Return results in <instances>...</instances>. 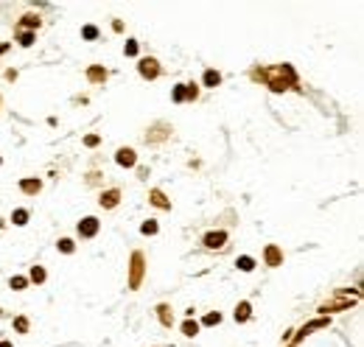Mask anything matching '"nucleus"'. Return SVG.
Segmentation results:
<instances>
[{
    "label": "nucleus",
    "mask_w": 364,
    "mask_h": 347,
    "mask_svg": "<svg viewBox=\"0 0 364 347\" xmlns=\"http://www.w3.org/2000/svg\"><path fill=\"white\" fill-rule=\"evenodd\" d=\"M115 160H118V165H126V168H132L137 163V157H135V151H132V148H118Z\"/></svg>",
    "instance_id": "obj_4"
},
{
    "label": "nucleus",
    "mask_w": 364,
    "mask_h": 347,
    "mask_svg": "<svg viewBox=\"0 0 364 347\" xmlns=\"http://www.w3.org/2000/svg\"><path fill=\"white\" fill-rule=\"evenodd\" d=\"M238 269L241 272H252V269H255V260H252V257H238Z\"/></svg>",
    "instance_id": "obj_13"
},
{
    "label": "nucleus",
    "mask_w": 364,
    "mask_h": 347,
    "mask_svg": "<svg viewBox=\"0 0 364 347\" xmlns=\"http://www.w3.org/2000/svg\"><path fill=\"white\" fill-rule=\"evenodd\" d=\"M140 230H143L146 235H154V233H157V221H143V227H140Z\"/></svg>",
    "instance_id": "obj_21"
},
{
    "label": "nucleus",
    "mask_w": 364,
    "mask_h": 347,
    "mask_svg": "<svg viewBox=\"0 0 364 347\" xmlns=\"http://www.w3.org/2000/svg\"><path fill=\"white\" fill-rule=\"evenodd\" d=\"M59 249H62V252H73V241H70V238H62V241H59Z\"/></svg>",
    "instance_id": "obj_25"
},
{
    "label": "nucleus",
    "mask_w": 364,
    "mask_h": 347,
    "mask_svg": "<svg viewBox=\"0 0 364 347\" xmlns=\"http://www.w3.org/2000/svg\"><path fill=\"white\" fill-rule=\"evenodd\" d=\"M84 143H87V146H98V137H95V134H87V140H84Z\"/></svg>",
    "instance_id": "obj_30"
},
{
    "label": "nucleus",
    "mask_w": 364,
    "mask_h": 347,
    "mask_svg": "<svg viewBox=\"0 0 364 347\" xmlns=\"http://www.w3.org/2000/svg\"><path fill=\"white\" fill-rule=\"evenodd\" d=\"M25 283H28L25 277H12V289H17V291H20V289H25Z\"/></svg>",
    "instance_id": "obj_26"
},
{
    "label": "nucleus",
    "mask_w": 364,
    "mask_h": 347,
    "mask_svg": "<svg viewBox=\"0 0 364 347\" xmlns=\"http://www.w3.org/2000/svg\"><path fill=\"white\" fill-rule=\"evenodd\" d=\"M118 199H121V190H107V193H104L101 196V207H115V204H118Z\"/></svg>",
    "instance_id": "obj_6"
},
{
    "label": "nucleus",
    "mask_w": 364,
    "mask_h": 347,
    "mask_svg": "<svg viewBox=\"0 0 364 347\" xmlns=\"http://www.w3.org/2000/svg\"><path fill=\"white\" fill-rule=\"evenodd\" d=\"M137 70H140V76H146V78H157L160 76V67H157L154 59H140Z\"/></svg>",
    "instance_id": "obj_2"
},
{
    "label": "nucleus",
    "mask_w": 364,
    "mask_h": 347,
    "mask_svg": "<svg viewBox=\"0 0 364 347\" xmlns=\"http://www.w3.org/2000/svg\"><path fill=\"white\" fill-rule=\"evenodd\" d=\"M317 328H328V319H314L311 325H306V328H303V333H308V330H317Z\"/></svg>",
    "instance_id": "obj_16"
},
{
    "label": "nucleus",
    "mask_w": 364,
    "mask_h": 347,
    "mask_svg": "<svg viewBox=\"0 0 364 347\" xmlns=\"http://www.w3.org/2000/svg\"><path fill=\"white\" fill-rule=\"evenodd\" d=\"M31 42H34V34H23V37H20V45H25V48Z\"/></svg>",
    "instance_id": "obj_28"
},
{
    "label": "nucleus",
    "mask_w": 364,
    "mask_h": 347,
    "mask_svg": "<svg viewBox=\"0 0 364 347\" xmlns=\"http://www.w3.org/2000/svg\"><path fill=\"white\" fill-rule=\"evenodd\" d=\"M95 233H98V219H92V216H90V219H84V221L79 224V235H81V238H92Z\"/></svg>",
    "instance_id": "obj_3"
},
{
    "label": "nucleus",
    "mask_w": 364,
    "mask_h": 347,
    "mask_svg": "<svg viewBox=\"0 0 364 347\" xmlns=\"http://www.w3.org/2000/svg\"><path fill=\"white\" fill-rule=\"evenodd\" d=\"M140 280H143V255H140V252H135V255H132V280H129V286H132V289H137V286H140Z\"/></svg>",
    "instance_id": "obj_1"
},
{
    "label": "nucleus",
    "mask_w": 364,
    "mask_h": 347,
    "mask_svg": "<svg viewBox=\"0 0 364 347\" xmlns=\"http://www.w3.org/2000/svg\"><path fill=\"white\" fill-rule=\"evenodd\" d=\"M224 241H227V233H207L205 235V246L207 249H218V246H224Z\"/></svg>",
    "instance_id": "obj_5"
},
{
    "label": "nucleus",
    "mask_w": 364,
    "mask_h": 347,
    "mask_svg": "<svg viewBox=\"0 0 364 347\" xmlns=\"http://www.w3.org/2000/svg\"><path fill=\"white\" fill-rule=\"evenodd\" d=\"M31 280H34V283H42V280H45V269L34 266V269H31Z\"/></svg>",
    "instance_id": "obj_17"
},
{
    "label": "nucleus",
    "mask_w": 364,
    "mask_h": 347,
    "mask_svg": "<svg viewBox=\"0 0 364 347\" xmlns=\"http://www.w3.org/2000/svg\"><path fill=\"white\" fill-rule=\"evenodd\" d=\"M14 328H17L20 333H28V319H25V316H17V319H14Z\"/></svg>",
    "instance_id": "obj_19"
},
{
    "label": "nucleus",
    "mask_w": 364,
    "mask_h": 347,
    "mask_svg": "<svg viewBox=\"0 0 364 347\" xmlns=\"http://www.w3.org/2000/svg\"><path fill=\"white\" fill-rule=\"evenodd\" d=\"M350 302L347 300H339V302H330V305H322V311H330V308H347Z\"/></svg>",
    "instance_id": "obj_24"
},
{
    "label": "nucleus",
    "mask_w": 364,
    "mask_h": 347,
    "mask_svg": "<svg viewBox=\"0 0 364 347\" xmlns=\"http://www.w3.org/2000/svg\"><path fill=\"white\" fill-rule=\"evenodd\" d=\"M20 188H23L25 193H36L42 185H39V179H23V182H20Z\"/></svg>",
    "instance_id": "obj_8"
},
{
    "label": "nucleus",
    "mask_w": 364,
    "mask_h": 347,
    "mask_svg": "<svg viewBox=\"0 0 364 347\" xmlns=\"http://www.w3.org/2000/svg\"><path fill=\"white\" fill-rule=\"evenodd\" d=\"M151 204H157V207H171L168 199L163 196V190H151Z\"/></svg>",
    "instance_id": "obj_10"
},
{
    "label": "nucleus",
    "mask_w": 364,
    "mask_h": 347,
    "mask_svg": "<svg viewBox=\"0 0 364 347\" xmlns=\"http://www.w3.org/2000/svg\"><path fill=\"white\" fill-rule=\"evenodd\" d=\"M157 311H160V322H163V325H171V313H168V305H160Z\"/></svg>",
    "instance_id": "obj_18"
},
{
    "label": "nucleus",
    "mask_w": 364,
    "mask_h": 347,
    "mask_svg": "<svg viewBox=\"0 0 364 347\" xmlns=\"http://www.w3.org/2000/svg\"><path fill=\"white\" fill-rule=\"evenodd\" d=\"M84 37H87V39H95V37H98V28H95V25H84Z\"/></svg>",
    "instance_id": "obj_22"
},
{
    "label": "nucleus",
    "mask_w": 364,
    "mask_h": 347,
    "mask_svg": "<svg viewBox=\"0 0 364 347\" xmlns=\"http://www.w3.org/2000/svg\"><path fill=\"white\" fill-rule=\"evenodd\" d=\"M182 333H185V336H196V333H199V322H194V319L182 322Z\"/></svg>",
    "instance_id": "obj_11"
},
{
    "label": "nucleus",
    "mask_w": 364,
    "mask_h": 347,
    "mask_svg": "<svg viewBox=\"0 0 364 347\" xmlns=\"http://www.w3.org/2000/svg\"><path fill=\"white\" fill-rule=\"evenodd\" d=\"M12 221L17 224V227H23L25 221H28V213L25 210H14V216H12Z\"/></svg>",
    "instance_id": "obj_15"
},
{
    "label": "nucleus",
    "mask_w": 364,
    "mask_h": 347,
    "mask_svg": "<svg viewBox=\"0 0 364 347\" xmlns=\"http://www.w3.org/2000/svg\"><path fill=\"white\" fill-rule=\"evenodd\" d=\"M0 347H12V345H9V342H0Z\"/></svg>",
    "instance_id": "obj_31"
},
{
    "label": "nucleus",
    "mask_w": 364,
    "mask_h": 347,
    "mask_svg": "<svg viewBox=\"0 0 364 347\" xmlns=\"http://www.w3.org/2000/svg\"><path fill=\"white\" fill-rule=\"evenodd\" d=\"M90 81H101V78H107V70H101V67H90Z\"/></svg>",
    "instance_id": "obj_14"
},
{
    "label": "nucleus",
    "mask_w": 364,
    "mask_h": 347,
    "mask_svg": "<svg viewBox=\"0 0 364 347\" xmlns=\"http://www.w3.org/2000/svg\"><path fill=\"white\" fill-rule=\"evenodd\" d=\"M137 54V42H126V56H135Z\"/></svg>",
    "instance_id": "obj_29"
},
{
    "label": "nucleus",
    "mask_w": 364,
    "mask_h": 347,
    "mask_svg": "<svg viewBox=\"0 0 364 347\" xmlns=\"http://www.w3.org/2000/svg\"><path fill=\"white\" fill-rule=\"evenodd\" d=\"M218 81H221V76H218L216 70H207V73H205V84H207V87H218Z\"/></svg>",
    "instance_id": "obj_12"
},
{
    "label": "nucleus",
    "mask_w": 364,
    "mask_h": 347,
    "mask_svg": "<svg viewBox=\"0 0 364 347\" xmlns=\"http://www.w3.org/2000/svg\"><path fill=\"white\" fill-rule=\"evenodd\" d=\"M23 25H25V28H36V25H39V17H34V14H25V17H23Z\"/></svg>",
    "instance_id": "obj_20"
},
{
    "label": "nucleus",
    "mask_w": 364,
    "mask_h": 347,
    "mask_svg": "<svg viewBox=\"0 0 364 347\" xmlns=\"http://www.w3.org/2000/svg\"><path fill=\"white\" fill-rule=\"evenodd\" d=\"M236 319H238V322H247V319H250V302H241L238 308H236Z\"/></svg>",
    "instance_id": "obj_9"
},
{
    "label": "nucleus",
    "mask_w": 364,
    "mask_h": 347,
    "mask_svg": "<svg viewBox=\"0 0 364 347\" xmlns=\"http://www.w3.org/2000/svg\"><path fill=\"white\" fill-rule=\"evenodd\" d=\"M202 322H205V325H218V322H221V313H207Z\"/></svg>",
    "instance_id": "obj_23"
},
{
    "label": "nucleus",
    "mask_w": 364,
    "mask_h": 347,
    "mask_svg": "<svg viewBox=\"0 0 364 347\" xmlns=\"http://www.w3.org/2000/svg\"><path fill=\"white\" fill-rule=\"evenodd\" d=\"M280 260H283L280 249H277V246H266V263H269V266H280Z\"/></svg>",
    "instance_id": "obj_7"
},
{
    "label": "nucleus",
    "mask_w": 364,
    "mask_h": 347,
    "mask_svg": "<svg viewBox=\"0 0 364 347\" xmlns=\"http://www.w3.org/2000/svg\"><path fill=\"white\" fill-rule=\"evenodd\" d=\"M174 101H185V84H180V87L174 90Z\"/></svg>",
    "instance_id": "obj_27"
}]
</instances>
